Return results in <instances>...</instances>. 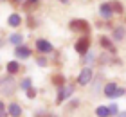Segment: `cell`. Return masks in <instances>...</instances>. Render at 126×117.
<instances>
[{
    "label": "cell",
    "mask_w": 126,
    "mask_h": 117,
    "mask_svg": "<svg viewBox=\"0 0 126 117\" xmlns=\"http://www.w3.org/2000/svg\"><path fill=\"white\" fill-rule=\"evenodd\" d=\"M124 88H121V86H117V83H113V81H110V83H106L105 85V88H103V94H105L106 97H110V99H113V97H121V96H124Z\"/></svg>",
    "instance_id": "6da1fadb"
},
{
    "label": "cell",
    "mask_w": 126,
    "mask_h": 117,
    "mask_svg": "<svg viewBox=\"0 0 126 117\" xmlns=\"http://www.w3.org/2000/svg\"><path fill=\"white\" fill-rule=\"evenodd\" d=\"M72 33H90V25L87 20H72L68 23Z\"/></svg>",
    "instance_id": "7a4b0ae2"
},
{
    "label": "cell",
    "mask_w": 126,
    "mask_h": 117,
    "mask_svg": "<svg viewBox=\"0 0 126 117\" xmlns=\"http://www.w3.org/2000/svg\"><path fill=\"white\" fill-rule=\"evenodd\" d=\"M15 79L13 78H4L2 81H0V90H2V94H5V96H9V94L15 92Z\"/></svg>",
    "instance_id": "3957f363"
},
{
    "label": "cell",
    "mask_w": 126,
    "mask_h": 117,
    "mask_svg": "<svg viewBox=\"0 0 126 117\" xmlns=\"http://www.w3.org/2000/svg\"><path fill=\"white\" fill-rule=\"evenodd\" d=\"M88 45H90V40H88V36H83V38H79L78 42H76V45H74V49H76V52L78 54H87L88 52Z\"/></svg>",
    "instance_id": "277c9868"
},
{
    "label": "cell",
    "mask_w": 126,
    "mask_h": 117,
    "mask_svg": "<svg viewBox=\"0 0 126 117\" xmlns=\"http://www.w3.org/2000/svg\"><path fill=\"white\" fill-rule=\"evenodd\" d=\"M72 94H74V88H72V86H67V85L60 86V88H58V99H56V103L61 104L67 97H70Z\"/></svg>",
    "instance_id": "5b68a950"
},
{
    "label": "cell",
    "mask_w": 126,
    "mask_h": 117,
    "mask_svg": "<svg viewBox=\"0 0 126 117\" xmlns=\"http://www.w3.org/2000/svg\"><path fill=\"white\" fill-rule=\"evenodd\" d=\"M90 79H92V68H90V67H85L81 72H79V76H78V83L81 85V86H85V85L90 83Z\"/></svg>",
    "instance_id": "8992f818"
},
{
    "label": "cell",
    "mask_w": 126,
    "mask_h": 117,
    "mask_svg": "<svg viewBox=\"0 0 126 117\" xmlns=\"http://www.w3.org/2000/svg\"><path fill=\"white\" fill-rule=\"evenodd\" d=\"M36 49L40 52H43V54H47V52H52L54 50V45L49 42V40H36Z\"/></svg>",
    "instance_id": "52a82bcc"
},
{
    "label": "cell",
    "mask_w": 126,
    "mask_h": 117,
    "mask_svg": "<svg viewBox=\"0 0 126 117\" xmlns=\"http://www.w3.org/2000/svg\"><path fill=\"white\" fill-rule=\"evenodd\" d=\"M15 56L18 58V60H25V58L31 56V49H29V47H25V45H18L15 49Z\"/></svg>",
    "instance_id": "ba28073f"
},
{
    "label": "cell",
    "mask_w": 126,
    "mask_h": 117,
    "mask_svg": "<svg viewBox=\"0 0 126 117\" xmlns=\"http://www.w3.org/2000/svg\"><path fill=\"white\" fill-rule=\"evenodd\" d=\"M99 13H101V16L105 20H110L112 18V15H113V11H112V7H110V4H101V7H99Z\"/></svg>",
    "instance_id": "9c48e42d"
},
{
    "label": "cell",
    "mask_w": 126,
    "mask_h": 117,
    "mask_svg": "<svg viewBox=\"0 0 126 117\" xmlns=\"http://www.w3.org/2000/svg\"><path fill=\"white\" fill-rule=\"evenodd\" d=\"M7 112H9L11 117H20V115H22V108H20V104H18V103H9Z\"/></svg>",
    "instance_id": "30bf717a"
},
{
    "label": "cell",
    "mask_w": 126,
    "mask_h": 117,
    "mask_svg": "<svg viewBox=\"0 0 126 117\" xmlns=\"http://www.w3.org/2000/svg\"><path fill=\"white\" fill-rule=\"evenodd\" d=\"M9 43L11 45H24V34H20V33H13L9 36Z\"/></svg>",
    "instance_id": "8fae6325"
},
{
    "label": "cell",
    "mask_w": 126,
    "mask_h": 117,
    "mask_svg": "<svg viewBox=\"0 0 126 117\" xmlns=\"http://www.w3.org/2000/svg\"><path fill=\"white\" fill-rule=\"evenodd\" d=\"M99 43L103 45V49H106V50H110L112 54H115V47L112 45V42H110L106 36H101V38H99Z\"/></svg>",
    "instance_id": "7c38bea8"
},
{
    "label": "cell",
    "mask_w": 126,
    "mask_h": 117,
    "mask_svg": "<svg viewBox=\"0 0 126 117\" xmlns=\"http://www.w3.org/2000/svg\"><path fill=\"white\" fill-rule=\"evenodd\" d=\"M7 23L11 27H18L20 23H22V16L18 13H13V15H9V18H7Z\"/></svg>",
    "instance_id": "4fadbf2b"
},
{
    "label": "cell",
    "mask_w": 126,
    "mask_h": 117,
    "mask_svg": "<svg viewBox=\"0 0 126 117\" xmlns=\"http://www.w3.org/2000/svg\"><path fill=\"white\" fill-rule=\"evenodd\" d=\"M5 68H7L9 74H16V72H20V63L18 61H9Z\"/></svg>",
    "instance_id": "5bb4252c"
},
{
    "label": "cell",
    "mask_w": 126,
    "mask_h": 117,
    "mask_svg": "<svg viewBox=\"0 0 126 117\" xmlns=\"http://www.w3.org/2000/svg\"><path fill=\"white\" fill-rule=\"evenodd\" d=\"M52 83L60 88V86H63L67 83V79H65V76H63V74H56V76H52Z\"/></svg>",
    "instance_id": "9a60e30c"
},
{
    "label": "cell",
    "mask_w": 126,
    "mask_h": 117,
    "mask_svg": "<svg viewBox=\"0 0 126 117\" xmlns=\"http://www.w3.org/2000/svg\"><path fill=\"white\" fill-rule=\"evenodd\" d=\"M113 38H115L117 42H123V40H124V27H115V31H113Z\"/></svg>",
    "instance_id": "2e32d148"
},
{
    "label": "cell",
    "mask_w": 126,
    "mask_h": 117,
    "mask_svg": "<svg viewBox=\"0 0 126 117\" xmlns=\"http://www.w3.org/2000/svg\"><path fill=\"white\" fill-rule=\"evenodd\" d=\"M95 115L97 117H110V112H108L106 106H97L95 108Z\"/></svg>",
    "instance_id": "e0dca14e"
},
{
    "label": "cell",
    "mask_w": 126,
    "mask_h": 117,
    "mask_svg": "<svg viewBox=\"0 0 126 117\" xmlns=\"http://www.w3.org/2000/svg\"><path fill=\"white\" fill-rule=\"evenodd\" d=\"M83 56H85V60H83V61L87 63V65H90V63H94V61H95V52H92V50H88L87 54H83Z\"/></svg>",
    "instance_id": "ac0fdd59"
},
{
    "label": "cell",
    "mask_w": 126,
    "mask_h": 117,
    "mask_svg": "<svg viewBox=\"0 0 126 117\" xmlns=\"http://www.w3.org/2000/svg\"><path fill=\"white\" fill-rule=\"evenodd\" d=\"M31 86H32L31 78H25V79H22V81H20V88H22V90H29Z\"/></svg>",
    "instance_id": "d6986e66"
},
{
    "label": "cell",
    "mask_w": 126,
    "mask_h": 117,
    "mask_svg": "<svg viewBox=\"0 0 126 117\" xmlns=\"http://www.w3.org/2000/svg\"><path fill=\"white\" fill-rule=\"evenodd\" d=\"M38 2H40V0H27V2H24V7L25 9H34L38 5Z\"/></svg>",
    "instance_id": "ffe728a7"
},
{
    "label": "cell",
    "mask_w": 126,
    "mask_h": 117,
    "mask_svg": "<svg viewBox=\"0 0 126 117\" xmlns=\"http://www.w3.org/2000/svg\"><path fill=\"white\" fill-rule=\"evenodd\" d=\"M110 7H112V11H115V13H123V5L119 2H112Z\"/></svg>",
    "instance_id": "44dd1931"
},
{
    "label": "cell",
    "mask_w": 126,
    "mask_h": 117,
    "mask_svg": "<svg viewBox=\"0 0 126 117\" xmlns=\"http://www.w3.org/2000/svg\"><path fill=\"white\" fill-rule=\"evenodd\" d=\"M108 108V112H110V115H115V114H119V108H117V104L115 103H112L110 106H106Z\"/></svg>",
    "instance_id": "7402d4cb"
},
{
    "label": "cell",
    "mask_w": 126,
    "mask_h": 117,
    "mask_svg": "<svg viewBox=\"0 0 126 117\" xmlns=\"http://www.w3.org/2000/svg\"><path fill=\"white\" fill-rule=\"evenodd\" d=\"M25 92H27V97H29V99H34V97H36V88H34V86H31V88L25 90Z\"/></svg>",
    "instance_id": "603a6c76"
},
{
    "label": "cell",
    "mask_w": 126,
    "mask_h": 117,
    "mask_svg": "<svg viewBox=\"0 0 126 117\" xmlns=\"http://www.w3.org/2000/svg\"><path fill=\"white\" fill-rule=\"evenodd\" d=\"M36 63H38L40 67H47V60H45V58H38Z\"/></svg>",
    "instance_id": "cb8c5ba5"
},
{
    "label": "cell",
    "mask_w": 126,
    "mask_h": 117,
    "mask_svg": "<svg viewBox=\"0 0 126 117\" xmlns=\"http://www.w3.org/2000/svg\"><path fill=\"white\" fill-rule=\"evenodd\" d=\"M0 117H5V106L2 101H0Z\"/></svg>",
    "instance_id": "d4e9b609"
},
{
    "label": "cell",
    "mask_w": 126,
    "mask_h": 117,
    "mask_svg": "<svg viewBox=\"0 0 126 117\" xmlns=\"http://www.w3.org/2000/svg\"><path fill=\"white\" fill-rule=\"evenodd\" d=\"M117 117H126V112H119V114H117Z\"/></svg>",
    "instance_id": "484cf974"
},
{
    "label": "cell",
    "mask_w": 126,
    "mask_h": 117,
    "mask_svg": "<svg viewBox=\"0 0 126 117\" xmlns=\"http://www.w3.org/2000/svg\"><path fill=\"white\" fill-rule=\"evenodd\" d=\"M13 2H15V4H24L25 0H13Z\"/></svg>",
    "instance_id": "4316f807"
},
{
    "label": "cell",
    "mask_w": 126,
    "mask_h": 117,
    "mask_svg": "<svg viewBox=\"0 0 126 117\" xmlns=\"http://www.w3.org/2000/svg\"><path fill=\"white\" fill-rule=\"evenodd\" d=\"M60 2H61V4H68L70 0H60Z\"/></svg>",
    "instance_id": "83f0119b"
},
{
    "label": "cell",
    "mask_w": 126,
    "mask_h": 117,
    "mask_svg": "<svg viewBox=\"0 0 126 117\" xmlns=\"http://www.w3.org/2000/svg\"><path fill=\"white\" fill-rule=\"evenodd\" d=\"M124 94H126V92H124Z\"/></svg>",
    "instance_id": "f1b7e54d"
}]
</instances>
